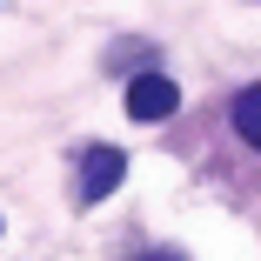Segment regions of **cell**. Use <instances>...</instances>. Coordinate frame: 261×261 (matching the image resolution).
<instances>
[{
  "instance_id": "obj_3",
  "label": "cell",
  "mask_w": 261,
  "mask_h": 261,
  "mask_svg": "<svg viewBox=\"0 0 261 261\" xmlns=\"http://www.w3.org/2000/svg\"><path fill=\"white\" fill-rule=\"evenodd\" d=\"M234 134H241V141H248V147L261 154V81L234 94Z\"/></svg>"
},
{
  "instance_id": "obj_2",
  "label": "cell",
  "mask_w": 261,
  "mask_h": 261,
  "mask_svg": "<svg viewBox=\"0 0 261 261\" xmlns=\"http://www.w3.org/2000/svg\"><path fill=\"white\" fill-rule=\"evenodd\" d=\"M121 174H127V154H121V147H87V154H81V201L114 194Z\"/></svg>"
},
{
  "instance_id": "obj_4",
  "label": "cell",
  "mask_w": 261,
  "mask_h": 261,
  "mask_svg": "<svg viewBox=\"0 0 261 261\" xmlns=\"http://www.w3.org/2000/svg\"><path fill=\"white\" fill-rule=\"evenodd\" d=\"M141 261H188L181 248H154V254H141Z\"/></svg>"
},
{
  "instance_id": "obj_1",
  "label": "cell",
  "mask_w": 261,
  "mask_h": 261,
  "mask_svg": "<svg viewBox=\"0 0 261 261\" xmlns=\"http://www.w3.org/2000/svg\"><path fill=\"white\" fill-rule=\"evenodd\" d=\"M174 108H181V87L168 74H134L127 81V114L134 121H168Z\"/></svg>"
}]
</instances>
